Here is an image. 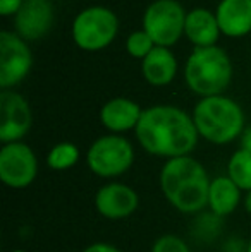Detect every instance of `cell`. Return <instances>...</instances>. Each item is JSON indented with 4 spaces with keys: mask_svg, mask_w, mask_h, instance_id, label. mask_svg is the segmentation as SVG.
I'll list each match as a JSON object with an SVG mask.
<instances>
[{
    "mask_svg": "<svg viewBox=\"0 0 251 252\" xmlns=\"http://www.w3.org/2000/svg\"><path fill=\"white\" fill-rule=\"evenodd\" d=\"M33 55L26 40L14 31H0V88L12 90L31 72Z\"/></svg>",
    "mask_w": 251,
    "mask_h": 252,
    "instance_id": "ba28073f",
    "label": "cell"
},
{
    "mask_svg": "<svg viewBox=\"0 0 251 252\" xmlns=\"http://www.w3.org/2000/svg\"><path fill=\"white\" fill-rule=\"evenodd\" d=\"M140 208V196L131 186L122 182H108L95 194V209L107 220H124Z\"/></svg>",
    "mask_w": 251,
    "mask_h": 252,
    "instance_id": "8fae6325",
    "label": "cell"
},
{
    "mask_svg": "<svg viewBox=\"0 0 251 252\" xmlns=\"http://www.w3.org/2000/svg\"><path fill=\"white\" fill-rule=\"evenodd\" d=\"M134 146L119 134H105L95 139L86 151V165L100 179H117L134 163Z\"/></svg>",
    "mask_w": 251,
    "mask_h": 252,
    "instance_id": "8992f818",
    "label": "cell"
},
{
    "mask_svg": "<svg viewBox=\"0 0 251 252\" xmlns=\"http://www.w3.org/2000/svg\"><path fill=\"white\" fill-rule=\"evenodd\" d=\"M210 182L203 163L191 155L167 159L158 175L165 201L182 215H198L208 208Z\"/></svg>",
    "mask_w": 251,
    "mask_h": 252,
    "instance_id": "7a4b0ae2",
    "label": "cell"
},
{
    "mask_svg": "<svg viewBox=\"0 0 251 252\" xmlns=\"http://www.w3.org/2000/svg\"><path fill=\"white\" fill-rule=\"evenodd\" d=\"M10 252H24L23 249H16V251H10Z\"/></svg>",
    "mask_w": 251,
    "mask_h": 252,
    "instance_id": "4316f807",
    "label": "cell"
},
{
    "mask_svg": "<svg viewBox=\"0 0 251 252\" xmlns=\"http://www.w3.org/2000/svg\"><path fill=\"white\" fill-rule=\"evenodd\" d=\"M214 12L224 36L243 38L251 33V0H220Z\"/></svg>",
    "mask_w": 251,
    "mask_h": 252,
    "instance_id": "5bb4252c",
    "label": "cell"
},
{
    "mask_svg": "<svg viewBox=\"0 0 251 252\" xmlns=\"http://www.w3.org/2000/svg\"><path fill=\"white\" fill-rule=\"evenodd\" d=\"M234 76L231 57L220 47L194 48L184 63V81L196 96L224 94Z\"/></svg>",
    "mask_w": 251,
    "mask_h": 252,
    "instance_id": "277c9868",
    "label": "cell"
},
{
    "mask_svg": "<svg viewBox=\"0 0 251 252\" xmlns=\"http://www.w3.org/2000/svg\"><path fill=\"white\" fill-rule=\"evenodd\" d=\"M225 175L243 190H251V151L239 148L232 153V156L227 161V173Z\"/></svg>",
    "mask_w": 251,
    "mask_h": 252,
    "instance_id": "ac0fdd59",
    "label": "cell"
},
{
    "mask_svg": "<svg viewBox=\"0 0 251 252\" xmlns=\"http://www.w3.org/2000/svg\"><path fill=\"white\" fill-rule=\"evenodd\" d=\"M246 252H251V239H250V242H248V247H246Z\"/></svg>",
    "mask_w": 251,
    "mask_h": 252,
    "instance_id": "484cf974",
    "label": "cell"
},
{
    "mask_svg": "<svg viewBox=\"0 0 251 252\" xmlns=\"http://www.w3.org/2000/svg\"><path fill=\"white\" fill-rule=\"evenodd\" d=\"M186 16L178 0H153L143 14V30L157 47L171 48L184 36Z\"/></svg>",
    "mask_w": 251,
    "mask_h": 252,
    "instance_id": "52a82bcc",
    "label": "cell"
},
{
    "mask_svg": "<svg viewBox=\"0 0 251 252\" xmlns=\"http://www.w3.org/2000/svg\"><path fill=\"white\" fill-rule=\"evenodd\" d=\"M241 148H245V150L251 151V126L246 127L245 132H243V136H241Z\"/></svg>",
    "mask_w": 251,
    "mask_h": 252,
    "instance_id": "cb8c5ba5",
    "label": "cell"
},
{
    "mask_svg": "<svg viewBox=\"0 0 251 252\" xmlns=\"http://www.w3.org/2000/svg\"><path fill=\"white\" fill-rule=\"evenodd\" d=\"M243 199V190L229 179L227 175H220L212 179L208 189V209L217 218L229 216L238 209Z\"/></svg>",
    "mask_w": 251,
    "mask_h": 252,
    "instance_id": "e0dca14e",
    "label": "cell"
},
{
    "mask_svg": "<svg viewBox=\"0 0 251 252\" xmlns=\"http://www.w3.org/2000/svg\"><path fill=\"white\" fill-rule=\"evenodd\" d=\"M83 252H122L121 249H117L115 246L107 242H95L91 246H88Z\"/></svg>",
    "mask_w": 251,
    "mask_h": 252,
    "instance_id": "603a6c76",
    "label": "cell"
},
{
    "mask_svg": "<svg viewBox=\"0 0 251 252\" xmlns=\"http://www.w3.org/2000/svg\"><path fill=\"white\" fill-rule=\"evenodd\" d=\"M151 2H153V0H151Z\"/></svg>",
    "mask_w": 251,
    "mask_h": 252,
    "instance_id": "83f0119b",
    "label": "cell"
},
{
    "mask_svg": "<svg viewBox=\"0 0 251 252\" xmlns=\"http://www.w3.org/2000/svg\"><path fill=\"white\" fill-rule=\"evenodd\" d=\"M193 120L200 137L217 146L231 144L246 129L241 105L225 94L200 98L193 108Z\"/></svg>",
    "mask_w": 251,
    "mask_h": 252,
    "instance_id": "3957f363",
    "label": "cell"
},
{
    "mask_svg": "<svg viewBox=\"0 0 251 252\" xmlns=\"http://www.w3.org/2000/svg\"><path fill=\"white\" fill-rule=\"evenodd\" d=\"M150 252H191V247L182 237L176 233H165L155 239Z\"/></svg>",
    "mask_w": 251,
    "mask_h": 252,
    "instance_id": "44dd1931",
    "label": "cell"
},
{
    "mask_svg": "<svg viewBox=\"0 0 251 252\" xmlns=\"http://www.w3.org/2000/svg\"><path fill=\"white\" fill-rule=\"evenodd\" d=\"M243 204H245V209L251 215V190H248L245 196V201H243Z\"/></svg>",
    "mask_w": 251,
    "mask_h": 252,
    "instance_id": "d4e9b609",
    "label": "cell"
},
{
    "mask_svg": "<svg viewBox=\"0 0 251 252\" xmlns=\"http://www.w3.org/2000/svg\"><path fill=\"white\" fill-rule=\"evenodd\" d=\"M55 21V9L50 0H26L14 16L16 33L26 41L45 38Z\"/></svg>",
    "mask_w": 251,
    "mask_h": 252,
    "instance_id": "7c38bea8",
    "label": "cell"
},
{
    "mask_svg": "<svg viewBox=\"0 0 251 252\" xmlns=\"http://www.w3.org/2000/svg\"><path fill=\"white\" fill-rule=\"evenodd\" d=\"M157 45L153 43L148 33L144 30H138V31H133V33L127 36L126 40V50L129 53L133 59H138V60H144Z\"/></svg>",
    "mask_w": 251,
    "mask_h": 252,
    "instance_id": "ffe728a7",
    "label": "cell"
},
{
    "mask_svg": "<svg viewBox=\"0 0 251 252\" xmlns=\"http://www.w3.org/2000/svg\"><path fill=\"white\" fill-rule=\"evenodd\" d=\"M38 175V158L26 143H9L0 148V180L9 189H26Z\"/></svg>",
    "mask_w": 251,
    "mask_h": 252,
    "instance_id": "9c48e42d",
    "label": "cell"
},
{
    "mask_svg": "<svg viewBox=\"0 0 251 252\" xmlns=\"http://www.w3.org/2000/svg\"><path fill=\"white\" fill-rule=\"evenodd\" d=\"M33 124L31 106L23 94L12 90L0 93V143H19L30 132Z\"/></svg>",
    "mask_w": 251,
    "mask_h": 252,
    "instance_id": "30bf717a",
    "label": "cell"
},
{
    "mask_svg": "<svg viewBox=\"0 0 251 252\" xmlns=\"http://www.w3.org/2000/svg\"><path fill=\"white\" fill-rule=\"evenodd\" d=\"M222 31L218 28V21L215 12L205 7H194L186 16L184 36L189 40L194 48L215 47L220 38Z\"/></svg>",
    "mask_w": 251,
    "mask_h": 252,
    "instance_id": "9a60e30c",
    "label": "cell"
},
{
    "mask_svg": "<svg viewBox=\"0 0 251 252\" xmlns=\"http://www.w3.org/2000/svg\"><path fill=\"white\" fill-rule=\"evenodd\" d=\"M79 156L81 153L76 144L62 141V143L52 146L50 151L47 153V166L54 172H66L77 165Z\"/></svg>",
    "mask_w": 251,
    "mask_h": 252,
    "instance_id": "d6986e66",
    "label": "cell"
},
{
    "mask_svg": "<svg viewBox=\"0 0 251 252\" xmlns=\"http://www.w3.org/2000/svg\"><path fill=\"white\" fill-rule=\"evenodd\" d=\"M117 33V16L105 5H91L77 12L71 28L74 43L84 52L104 50L115 40Z\"/></svg>",
    "mask_w": 251,
    "mask_h": 252,
    "instance_id": "5b68a950",
    "label": "cell"
},
{
    "mask_svg": "<svg viewBox=\"0 0 251 252\" xmlns=\"http://www.w3.org/2000/svg\"><path fill=\"white\" fill-rule=\"evenodd\" d=\"M138 144L148 155L165 161L194 151L200 134L193 115L176 105H153L143 110L134 129Z\"/></svg>",
    "mask_w": 251,
    "mask_h": 252,
    "instance_id": "6da1fadb",
    "label": "cell"
},
{
    "mask_svg": "<svg viewBox=\"0 0 251 252\" xmlns=\"http://www.w3.org/2000/svg\"><path fill=\"white\" fill-rule=\"evenodd\" d=\"M143 110L140 103L131 98L117 96L104 103L100 110V122L110 134H124L127 130H134L140 122Z\"/></svg>",
    "mask_w": 251,
    "mask_h": 252,
    "instance_id": "4fadbf2b",
    "label": "cell"
},
{
    "mask_svg": "<svg viewBox=\"0 0 251 252\" xmlns=\"http://www.w3.org/2000/svg\"><path fill=\"white\" fill-rule=\"evenodd\" d=\"M141 74L151 86H167L178 76V59L171 48L155 47L146 59L141 60Z\"/></svg>",
    "mask_w": 251,
    "mask_h": 252,
    "instance_id": "2e32d148",
    "label": "cell"
},
{
    "mask_svg": "<svg viewBox=\"0 0 251 252\" xmlns=\"http://www.w3.org/2000/svg\"><path fill=\"white\" fill-rule=\"evenodd\" d=\"M26 0H0V16L14 17L21 10Z\"/></svg>",
    "mask_w": 251,
    "mask_h": 252,
    "instance_id": "7402d4cb",
    "label": "cell"
}]
</instances>
